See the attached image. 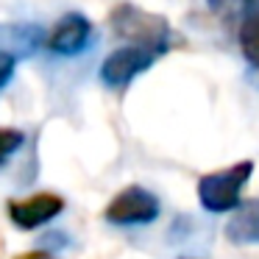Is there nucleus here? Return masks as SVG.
Masks as SVG:
<instances>
[{
    "instance_id": "f257e3e1",
    "label": "nucleus",
    "mask_w": 259,
    "mask_h": 259,
    "mask_svg": "<svg viewBox=\"0 0 259 259\" xmlns=\"http://www.w3.org/2000/svg\"><path fill=\"white\" fill-rule=\"evenodd\" d=\"M253 173V162L245 159V162H237L231 167L214 170V173L203 176L198 181V201L206 212L223 214V212H234L240 206V195L242 187L248 184Z\"/></svg>"
},
{
    "instance_id": "f03ea898",
    "label": "nucleus",
    "mask_w": 259,
    "mask_h": 259,
    "mask_svg": "<svg viewBox=\"0 0 259 259\" xmlns=\"http://www.w3.org/2000/svg\"><path fill=\"white\" fill-rule=\"evenodd\" d=\"M109 25L114 28V34L128 39L131 45H148V48H162L164 39L170 34V25L164 17L151 14L145 9H137L131 3H120L109 14Z\"/></svg>"
},
{
    "instance_id": "7ed1b4c3",
    "label": "nucleus",
    "mask_w": 259,
    "mask_h": 259,
    "mask_svg": "<svg viewBox=\"0 0 259 259\" xmlns=\"http://www.w3.org/2000/svg\"><path fill=\"white\" fill-rule=\"evenodd\" d=\"M162 56V48H148V45H128L112 51L101 64V81L106 87H125L134 75L148 70L156 59Z\"/></svg>"
},
{
    "instance_id": "20e7f679",
    "label": "nucleus",
    "mask_w": 259,
    "mask_h": 259,
    "mask_svg": "<svg viewBox=\"0 0 259 259\" xmlns=\"http://www.w3.org/2000/svg\"><path fill=\"white\" fill-rule=\"evenodd\" d=\"M106 220L117 226H137V223H153L159 218V198L142 187H125L123 192L109 201Z\"/></svg>"
},
{
    "instance_id": "39448f33",
    "label": "nucleus",
    "mask_w": 259,
    "mask_h": 259,
    "mask_svg": "<svg viewBox=\"0 0 259 259\" xmlns=\"http://www.w3.org/2000/svg\"><path fill=\"white\" fill-rule=\"evenodd\" d=\"M92 39V23L78 12H70L48 31L45 48L56 56H78Z\"/></svg>"
},
{
    "instance_id": "423d86ee",
    "label": "nucleus",
    "mask_w": 259,
    "mask_h": 259,
    "mask_svg": "<svg viewBox=\"0 0 259 259\" xmlns=\"http://www.w3.org/2000/svg\"><path fill=\"white\" fill-rule=\"evenodd\" d=\"M64 209V198L56 192H36L31 198L23 201H12L9 203V218L17 229H36V226L53 220L59 212Z\"/></svg>"
},
{
    "instance_id": "0eeeda50",
    "label": "nucleus",
    "mask_w": 259,
    "mask_h": 259,
    "mask_svg": "<svg viewBox=\"0 0 259 259\" xmlns=\"http://www.w3.org/2000/svg\"><path fill=\"white\" fill-rule=\"evenodd\" d=\"M226 237L237 245H259V201L240 203L226 226Z\"/></svg>"
},
{
    "instance_id": "6e6552de",
    "label": "nucleus",
    "mask_w": 259,
    "mask_h": 259,
    "mask_svg": "<svg viewBox=\"0 0 259 259\" xmlns=\"http://www.w3.org/2000/svg\"><path fill=\"white\" fill-rule=\"evenodd\" d=\"M240 48L245 53V59L259 67V14H253L251 20H245L240 28Z\"/></svg>"
},
{
    "instance_id": "1a4fd4ad",
    "label": "nucleus",
    "mask_w": 259,
    "mask_h": 259,
    "mask_svg": "<svg viewBox=\"0 0 259 259\" xmlns=\"http://www.w3.org/2000/svg\"><path fill=\"white\" fill-rule=\"evenodd\" d=\"M20 145H23V134L17 128H0V164L6 162V156H12Z\"/></svg>"
},
{
    "instance_id": "9d476101",
    "label": "nucleus",
    "mask_w": 259,
    "mask_h": 259,
    "mask_svg": "<svg viewBox=\"0 0 259 259\" xmlns=\"http://www.w3.org/2000/svg\"><path fill=\"white\" fill-rule=\"evenodd\" d=\"M14 75V53L0 48V90L9 84V78Z\"/></svg>"
},
{
    "instance_id": "9b49d317",
    "label": "nucleus",
    "mask_w": 259,
    "mask_h": 259,
    "mask_svg": "<svg viewBox=\"0 0 259 259\" xmlns=\"http://www.w3.org/2000/svg\"><path fill=\"white\" fill-rule=\"evenodd\" d=\"M14 259H53L48 251H25V253H20V256H14Z\"/></svg>"
}]
</instances>
